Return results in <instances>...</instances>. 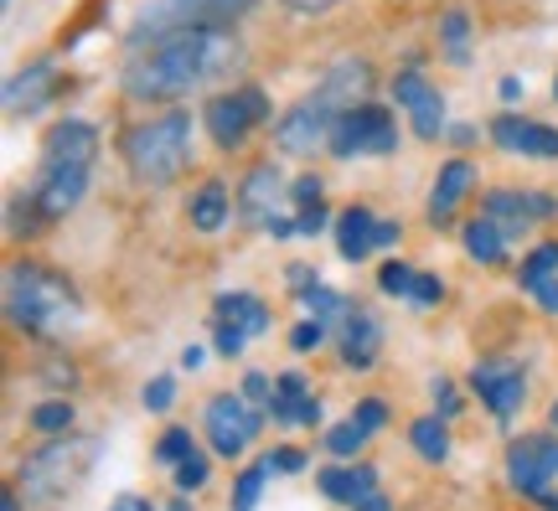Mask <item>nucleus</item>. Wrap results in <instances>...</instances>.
<instances>
[{
    "label": "nucleus",
    "instance_id": "f257e3e1",
    "mask_svg": "<svg viewBox=\"0 0 558 511\" xmlns=\"http://www.w3.org/2000/svg\"><path fill=\"white\" fill-rule=\"evenodd\" d=\"M239 62H243V47L228 26H186V32L150 41L124 68V94L135 104H171L207 88V83H218Z\"/></svg>",
    "mask_w": 558,
    "mask_h": 511
},
{
    "label": "nucleus",
    "instance_id": "f03ea898",
    "mask_svg": "<svg viewBox=\"0 0 558 511\" xmlns=\"http://www.w3.org/2000/svg\"><path fill=\"white\" fill-rule=\"evenodd\" d=\"M367 94H373V68L362 58L337 62V68L320 78L316 94H305V99L275 124L279 150H284V156H316L320 145H331V130H337V119L347 114V109L373 104Z\"/></svg>",
    "mask_w": 558,
    "mask_h": 511
},
{
    "label": "nucleus",
    "instance_id": "7ed1b4c3",
    "mask_svg": "<svg viewBox=\"0 0 558 511\" xmlns=\"http://www.w3.org/2000/svg\"><path fill=\"white\" fill-rule=\"evenodd\" d=\"M5 315L16 331L62 336L78 320V290L47 264H11L5 269Z\"/></svg>",
    "mask_w": 558,
    "mask_h": 511
},
{
    "label": "nucleus",
    "instance_id": "20e7f679",
    "mask_svg": "<svg viewBox=\"0 0 558 511\" xmlns=\"http://www.w3.org/2000/svg\"><path fill=\"white\" fill-rule=\"evenodd\" d=\"M120 156L140 186L177 181L181 171H186V160H192V114H186V109H171V114L130 124L120 139Z\"/></svg>",
    "mask_w": 558,
    "mask_h": 511
},
{
    "label": "nucleus",
    "instance_id": "39448f33",
    "mask_svg": "<svg viewBox=\"0 0 558 511\" xmlns=\"http://www.w3.org/2000/svg\"><path fill=\"white\" fill-rule=\"evenodd\" d=\"M94 454L99 445L94 439H83V434H58V439H47L41 450H32L21 460V496L32 501V507H52L62 501L68 491H78L88 465H94Z\"/></svg>",
    "mask_w": 558,
    "mask_h": 511
},
{
    "label": "nucleus",
    "instance_id": "423d86ee",
    "mask_svg": "<svg viewBox=\"0 0 558 511\" xmlns=\"http://www.w3.org/2000/svg\"><path fill=\"white\" fill-rule=\"evenodd\" d=\"M259 0H145L130 41L145 47V41H160V37H171V32H186V26H222V21L243 16Z\"/></svg>",
    "mask_w": 558,
    "mask_h": 511
},
{
    "label": "nucleus",
    "instance_id": "0eeeda50",
    "mask_svg": "<svg viewBox=\"0 0 558 511\" xmlns=\"http://www.w3.org/2000/svg\"><path fill=\"white\" fill-rule=\"evenodd\" d=\"M507 480L543 511H558V439L554 434H522L507 445Z\"/></svg>",
    "mask_w": 558,
    "mask_h": 511
},
{
    "label": "nucleus",
    "instance_id": "6e6552de",
    "mask_svg": "<svg viewBox=\"0 0 558 511\" xmlns=\"http://www.w3.org/2000/svg\"><path fill=\"white\" fill-rule=\"evenodd\" d=\"M88 192V166H58V160H41L32 192H21V207H26V238L37 233L41 222H58L83 202Z\"/></svg>",
    "mask_w": 558,
    "mask_h": 511
},
{
    "label": "nucleus",
    "instance_id": "1a4fd4ad",
    "mask_svg": "<svg viewBox=\"0 0 558 511\" xmlns=\"http://www.w3.org/2000/svg\"><path fill=\"white\" fill-rule=\"evenodd\" d=\"M331 150L337 156H393L399 150V124L378 104H357L337 119L331 130Z\"/></svg>",
    "mask_w": 558,
    "mask_h": 511
},
{
    "label": "nucleus",
    "instance_id": "9d476101",
    "mask_svg": "<svg viewBox=\"0 0 558 511\" xmlns=\"http://www.w3.org/2000/svg\"><path fill=\"white\" fill-rule=\"evenodd\" d=\"M207 135L218 139L222 150H239L248 130L269 119V99H264V88H233V94H218V99L207 104Z\"/></svg>",
    "mask_w": 558,
    "mask_h": 511
},
{
    "label": "nucleus",
    "instance_id": "9b49d317",
    "mask_svg": "<svg viewBox=\"0 0 558 511\" xmlns=\"http://www.w3.org/2000/svg\"><path fill=\"white\" fill-rule=\"evenodd\" d=\"M259 424H264V413L243 393H218L207 403V439H213V450H218L222 460H233V454L248 450V445L259 439Z\"/></svg>",
    "mask_w": 558,
    "mask_h": 511
},
{
    "label": "nucleus",
    "instance_id": "f8f14e48",
    "mask_svg": "<svg viewBox=\"0 0 558 511\" xmlns=\"http://www.w3.org/2000/svg\"><path fill=\"white\" fill-rule=\"evenodd\" d=\"M558 202L548 197V192H518V186H497V192H486L481 197V217H492L501 233H507V243L518 233H527L533 222H543V217H554Z\"/></svg>",
    "mask_w": 558,
    "mask_h": 511
},
{
    "label": "nucleus",
    "instance_id": "ddd939ff",
    "mask_svg": "<svg viewBox=\"0 0 558 511\" xmlns=\"http://www.w3.org/2000/svg\"><path fill=\"white\" fill-rule=\"evenodd\" d=\"M471 388H476V398L497 413L501 424L527 403V373H522L518 362H481L476 373H471Z\"/></svg>",
    "mask_w": 558,
    "mask_h": 511
},
{
    "label": "nucleus",
    "instance_id": "4468645a",
    "mask_svg": "<svg viewBox=\"0 0 558 511\" xmlns=\"http://www.w3.org/2000/svg\"><path fill=\"white\" fill-rule=\"evenodd\" d=\"M393 99H399V109H409V124H414L418 139H439L445 135V94L439 88H429L424 83V73H399L393 78Z\"/></svg>",
    "mask_w": 558,
    "mask_h": 511
},
{
    "label": "nucleus",
    "instance_id": "2eb2a0df",
    "mask_svg": "<svg viewBox=\"0 0 558 511\" xmlns=\"http://www.w3.org/2000/svg\"><path fill=\"white\" fill-rule=\"evenodd\" d=\"M492 139H497L507 156L558 160V130H554V124H538V119L501 114V119H492Z\"/></svg>",
    "mask_w": 558,
    "mask_h": 511
},
{
    "label": "nucleus",
    "instance_id": "dca6fc26",
    "mask_svg": "<svg viewBox=\"0 0 558 511\" xmlns=\"http://www.w3.org/2000/svg\"><path fill=\"white\" fill-rule=\"evenodd\" d=\"M99 156V130L88 119H62L41 135V160H58V166H94Z\"/></svg>",
    "mask_w": 558,
    "mask_h": 511
},
{
    "label": "nucleus",
    "instance_id": "f3484780",
    "mask_svg": "<svg viewBox=\"0 0 558 511\" xmlns=\"http://www.w3.org/2000/svg\"><path fill=\"white\" fill-rule=\"evenodd\" d=\"M378 346H383L378 315L367 311V305H347V315H341V362L367 373L378 362Z\"/></svg>",
    "mask_w": 558,
    "mask_h": 511
},
{
    "label": "nucleus",
    "instance_id": "a211bd4d",
    "mask_svg": "<svg viewBox=\"0 0 558 511\" xmlns=\"http://www.w3.org/2000/svg\"><path fill=\"white\" fill-rule=\"evenodd\" d=\"M279 186H284V177H279L275 166H254L248 177H243L239 186V212L243 222H254V228H269L275 222V207H279Z\"/></svg>",
    "mask_w": 558,
    "mask_h": 511
},
{
    "label": "nucleus",
    "instance_id": "6ab92c4d",
    "mask_svg": "<svg viewBox=\"0 0 558 511\" xmlns=\"http://www.w3.org/2000/svg\"><path fill=\"white\" fill-rule=\"evenodd\" d=\"M52 88H58V68H52V58H37L26 73L5 83V109L11 114H37L41 104L52 99Z\"/></svg>",
    "mask_w": 558,
    "mask_h": 511
},
{
    "label": "nucleus",
    "instance_id": "aec40b11",
    "mask_svg": "<svg viewBox=\"0 0 558 511\" xmlns=\"http://www.w3.org/2000/svg\"><path fill=\"white\" fill-rule=\"evenodd\" d=\"M471 186H476V171H471V160H450V166L439 171L435 192H429V222H450L460 202L471 197Z\"/></svg>",
    "mask_w": 558,
    "mask_h": 511
},
{
    "label": "nucleus",
    "instance_id": "412c9836",
    "mask_svg": "<svg viewBox=\"0 0 558 511\" xmlns=\"http://www.w3.org/2000/svg\"><path fill=\"white\" fill-rule=\"evenodd\" d=\"M337 248L347 264H362V258L378 248V217L367 212V207H347L337 217Z\"/></svg>",
    "mask_w": 558,
    "mask_h": 511
},
{
    "label": "nucleus",
    "instance_id": "4be33fe9",
    "mask_svg": "<svg viewBox=\"0 0 558 511\" xmlns=\"http://www.w3.org/2000/svg\"><path fill=\"white\" fill-rule=\"evenodd\" d=\"M218 320L222 326H239L243 336H264L269 331V305L259 295H248V290H233V295H218Z\"/></svg>",
    "mask_w": 558,
    "mask_h": 511
},
{
    "label": "nucleus",
    "instance_id": "5701e85b",
    "mask_svg": "<svg viewBox=\"0 0 558 511\" xmlns=\"http://www.w3.org/2000/svg\"><path fill=\"white\" fill-rule=\"evenodd\" d=\"M316 486H320V496H331V501H347V507H357L362 496H373L378 491V471L373 465H357V471H320L316 475Z\"/></svg>",
    "mask_w": 558,
    "mask_h": 511
},
{
    "label": "nucleus",
    "instance_id": "b1692460",
    "mask_svg": "<svg viewBox=\"0 0 558 511\" xmlns=\"http://www.w3.org/2000/svg\"><path fill=\"white\" fill-rule=\"evenodd\" d=\"M228 207H233L228 186L222 181H202L197 192H192V202H186V217H192L197 233H218L222 222H228Z\"/></svg>",
    "mask_w": 558,
    "mask_h": 511
},
{
    "label": "nucleus",
    "instance_id": "393cba45",
    "mask_svg": "<svg viewBox=\"0 0 558 511\" xmlns=\"http://www.w3.org/2000/svg\"><path fill=\"white\" fill-rule=\"evenodd\" d=\"M465 254L476 258V264H501L507 258V233H501L492 217H476V222H465Z\"/></svg>",
    "mask_w": 558,
    "mask_h": 511
},
{
    "label": "nucleus",
    "instance_id": "a878e982",
    "mask_svg": "<svg viewBox=\"0 0 558 511\" xmlns=\"http://www.w3.org/2000/svg\"><path fill=\"white\" fill-rule=\"evenodd\" d=\"M409 439H414V450L424 454L429 465H439V460L450 454V429H445V418H439V413H424V418H414Z\"/></svg>",
    "mask_w": 558,
    "mask_h": 511
},
{
    "label": "nucleus",
    "instance_id": "bb28decb",
    "mask_svg": "<svg viewBox=\"0 0 558 511\" xmlns=\"http://www.w3.org/2000/svg\"><path fill=\"white\" fill-rule=\"evenodd\" d=\"M465 41H471V16L456 5V11H445V16H439V47H445V58L456 62V68L471 62V47H465Z\"/></svg>",
    "mask_w": 558,
    "mask_h": 511
},
{
    "label": "nucleus",
    "instance_id": "cd10ccee",
    "mask_svg": "<svg viewBox=\"0 0 558 511\" xmlns=\"http://www.w3.org/2000/svg\"><path fill=\"white\" fill-rule=\"evenodd\" d=\"M554 269H558V243H538L533 254L522 258L518 284L522 290H533V284H543V279H554Z\"/></svg>",
    "mask_w": 558,
    "mask_h": 511
},
{
    "label": "nucleus",
    "instance_id": "c85d7f7f",
    "mask_svg": "<svg viewBox=\"0 0 558 511\" xmlns=\"http://www.w3.org/2000/svg\"><path fill=\"white\" fill-rule=\"evenodd\" d=\"M269 460H259V465H248V471L233 480V511H254L259 507V496H264V480H269Z\"/></svg>",
    "mask_w": 558,
    "mask_h": 511
},
{
    "label": "nucleus",
    "instance_id": "c756f323",
    "mask_svg": "<svg viewBox=\"0 0 558 511\" xmlns=\"http://www.w3.org/2000/svg\"><path fill=\"white\" fill-rule=\"evenodd\" d=\"M32 429L37 434H68L73 429V403H68V398L37 403V409H32Z\"/></svg>",
    "mask_w": 558,
    "mask_h": 511
},
{
    "label": "nucleus",
    "instance_id": "7c9ffc66",
    "mask_svg": "<svg viewBox=\"0 0 558 511\" xmlns=\"http://www.w3.org/2000/svg\"><path fill=\"white\" fill-rule=\"evenodd\" d=\"M305 300V311H311V320H320V326H341V315H347V300L337 295V290H326V284H316Z\"/></svg>",
    "mask_w": 558,
    "mask_h": 511
},
{
    "label": "nucleus",
    "instance_id": "2f4dec72",
    "mask_svg": "<svg viewBox=\"0 0 558 511\" xmlns=\"http://www.w3.org/2000/svg\"><path fill=\"white\" fill-rule=\"evenodd\" d=\"M418 275H424V269H409V264H383V269H378V290H383V295L414 300Z\"/></svg>",
    "mask_w": 558,
    "mask_h": 511
},
{
    "label": "nucleus",
    "instance_id": "473e14b6",
    "mask_svg": "<svg viewBox=\"0 0 558 511\" xmlns=\"http://www.w3.org/2000/svg\"><path fill=\"white\" fill-rule=\"evenodd\" d=\"M197 454V445H192V429H166L156 445V460H166V465H181V460H192Z\"/></svg>",
    "mask_w": 558,
    "mask_h": 511
},
{
    "label": "nucleus",
    "instance_id": "72a5a7b5",
    "mask_svg": "<svg viewBox=\"0 0 558 511\" xmlns=\"http://www.w3.org/2000/svg\"><path fill=\"white\" fill-rule=\"evenodd\" d=\"M362 445H367V434H362L357 424H352V418H347V424H337V429L326 434V450L337 454V460H352V454H357Z\"/></svg>",
    "mask_w": 558,
    "mask_h": 511
},
{
    "label": "nucleus",
    "instance_id": "f704fd0d",
    "mask_svg": "<svg viewBox=\"0 0 558 511\" xmlns=\"http://www.w3.org/2000/svg\"><path fill=\"white\" fill-rule=\"evenodd\" d=\"M207 475H213L207 454H192V460H181V465H177V491H181V496L202 491V486H207Z\"/></svg>",
    "mask_w": 558,
    "mask_h": 511
},
{
    "label": "nucleus",
    "instance_id": "c9c22d12",
    "mask_svg": "<svg viewBox=\"0 0 558 511\" xmlns=\"http://www.w3.org/2000/svg\"><path fill=\"white\" fill-rule=\"evenodd\" d=\"M177 403V382L171 377H156V382H145V409L150 413H166Z\"/></svg>",
    "mask_w": 558,
    "mask_h": 511
},
{
    "label": "nucleus",
    "instance_id": "e433bc0d",
    "mask_svg": "<svg viewBox=\"0 0 558 511\" xmlns=\"http://www.w3.org/2000/svg\"><path fill=\"white\" fill-rule=\"evenodd\" d=\"M243 398H248V403L264 413L269 403H275V382H269L264 373H248V377H243Z\"/></svg>",
    "mask_w": 558,
    "mask_h": 511
},
{
    "label": "nucleus",
    "instance_id": "4c0bfd02",
    "mask_svg": "<svg viewBox=\"0 0 558 511\" xmlns=\"http://www.w3.org/2000/svg\"><path fill=\"white\" fill-rule=\"evenodd\" d=\"M352 424H357L362 434H378L383 424H388V409H383L378 398H367V403H357V413H352Z\"/></svg>",
    "mask_w": 558,
    "mask_h": 511
},
{
    "label": "nucleus",
    "instance_id": "58836bf2",
    "mask_svg": "<svg viewBox=\"0 0 558 511\" xmlns=\"http://www.w3.org/2000/svg\"><path fill=\"white\" fill-rule=\"evenodd\" d=\"M320 341H326V326H320V320H300L295 331H290V346H295V352H311Z\"/></svg>",
    "mask_w": 558,
    "mask_h": 511
},
{
    "label": "nucleus",
    "instance_id": "ea45409f",
    "mask_svg": "<svg viewBox=\"0 0 558 511\" xmlns=\"http://www.w3.org/2000/svg\"><path fill=\"white\" fill-rule=\"evenodd\" d=\"M320 192H326V186H320V177H300L290 197H295V207L305 212V207H320Z\"/></svg>",
    "mask_w": 558,
    "mask_h": 511
},
{
    "label": "nucleus",
    "instance_id": "a19ab883",
    "mask_svg": "<svg viewBox=\"0 0 558 511\" xmlns=\"http://www.w3.org/2000/svg\"><path fill=\"white\" fill-rule=\"evenodd\" d=\"M269 460V471H279V475H300L305 471V454L300 450H275V454H264Z\"/></svg>",
    "mask_w": 558,
    "mask_h": 511
},
{
    "label": "nucleus",
    "instance_id": "79ce46f5",
    "mask_svg": "<svg viewBox=\"0 0 558 511\" xmlns=\"http://www.w3.org/2000/svg\"><path fill=\"white\" fill-rule=\"evenodd\" d=\"M435 403H439V418H456V413H460L456 382H445V377H439V382H435Z\"/></svg>",
    "mask_w": 558,
    "mask_h": 511
},
{
    "label": "nucleus",
    "instance_id": "37998d69",
    "mask_svg": "<svg viewBox=\"0 0 558 511\" xmlns=\"http://www.w3.org/2000/svg\"><path fill=\"white\" fill-rule=\"evenodd\" d=\"M284 275H290V290H295V295H311V290H316V284H320V279H316V269H311V264H290Z\"/></svg>",
    "mask_w": 558,
    "mask_h": 511
},
{
    "label": "nucleus",
    "instance_id": "c03bdc74",
    "mask_svg": "<svg viewBox=\"0 0 558 511\" xmlns=\"http://www.w3.org/2000/svg\"><path fill=\"white\" fill-rule=\"evenodd\" d=\"M320 228H326V207H305V212H295V233L300 238H316Z\"/></svg>",
    "mask_w": 558,
    "mask_h": 511
},
{
    "label": "nucleus",
    "instance_id": "a18cd8bd",
    "mask_svg": "<svg viewBox=\"0 0 558 511\" xmlns=\"http://www.w3.org/2000/svg\"><path fill=\"white\" fill-rule=\"evenodd\" d=\"M243 341H248V336H243L239 326H222V320H218V352H222V356H239Z\"/></svg>",
    "mask_w": 558,
    "mask_h": 511
},
{
    "label": "nucleus",
    "instance_id": "49530a36",
    "mask_svg": "<svg viewBox=\"0 0 558 511\" xmlns=\"http://www.w3.org/2000/svg\"><path fill=\"white\" fill-rule=\"evenodd\" d=\"M527 295L538 300L543 311H554V315H558V279H543V284H533V290H527Z\"/></svg>",
    "mask_w": 558,
    "mask_h": 511
},
{
    "label": "nucleus",
    "instance_id": "de8ad7c7",
    "mask_svg": "<svg viewBox=\"0 0 558 511\" xmlns=\"http://www.w3.org/2000/svg\"><path fill=\"white\" fill-rule=\"evenodd\" d=\"M295 418H300V424H320V398L316 393L300 398V403H295Z\"/></svg>",
    "mask_w": 558,
    "mask_h": 511
},
{
    "label": "nucleus",
    "instance_id": "09e8293b",
    "mask_svg": "<svg viewBox=\"0 0 558 511\" xmlns=\"http://www.w3.org/2000/svg\"><path fill=\"white\" fill-rule=\"evenodd\" d=\"M290 11H300V16H320V11H331L337 0H284Z\"/></svg>",
    "mask_w": 558,
    "mask_h": 511
},
{
    "label": "nucleus",
    "instance_id": "8fccbe9b",
    "mask_svg": "<svg viewBox=\"0 0 558 511\" xmlns=\"http://www.w3.org/2000/svg\"><path fill=\"white\" fill-rule=\"evenodd\" d=\"M399 222H378V248H393V243H399Z\"/></svg>",
    "mask_w": 558,
    "mask_h": 511
},
{
    "label": "nucleus",
    "instance_id": "3c124183",
    "mask_svg": "<svg viewBox=\"0 0 558 511\" xmlns=\"http://www.w3.org/2000/svg\"><path fill=\"white\" fill-rule=\"evenodd\" d=\"M202 362H207V352H202V346H186V352H181V367H186V373H197Z\"/></svg>",
    "mask_w": 558,
    "mask_h": 511
},
{
    "label": "nucleus",
    "instance_id": "603ef678",
    "mask_svg": "<svg viewBox=\"0 0 558 511\" xmlns=\"http://www.w3.org/2000/svg\"><path fill=\"white\" fill-rule=\"evenodd\" d=\"M352 511H388V496H383V491L362 496V501H357V507H352Z\"/></svg>",
    "mask_w": 558,
    "mask_h": 511
},
{
    "label": "nucleus",
    "instance_id": "864d4df0",
    "mask_svg": "<svg viewBox=\"0 0 558 511\" xmlns=\"http://www.w3.org/2000/svg\"><path fill=\"white\" fill-rule=\"evenodd\" d=\"M501 99H507V104L522 99V83H518V78H501Z\"/></svg>",
    "mask_w": 558,
    "mask_h": 511
},
{
    "label": "nucleus",
    "instance_id": "5fc2aeb1",
    "mask_svg": "<svg viewBox=\"0 0 558 511\" xmlns=\"http://www.w3.org/2000/svg\"><path fill=\"white\" fill-rule=\"evenodd\" d=\"M0 511H21V501H16V491H5V496H0Z\"/></svg>",
    "mask_w": 558,
    "mask_h": 511
},
{
    "label": "nucleus",
    "instance_id": "6e6d98bb",
    "mask_svg": "<svg viewBox=\"0 0 558 511\" xmlns=\"http://www.w3.org/2000/svg\"><path fill=\"white\" fill-rule=\"evenodd\" d=\"M114 511H140V501H135V496H120V501H114Z\"/></svg>",
    "mask_w": 558,
    "mask_h": 511
},
{
    "label": "nucleus",
    "instance_id": "4d7b16f0",
    "mask_svg": "<svg viewBox=\"0 0 558 511\" xmlns=\"http://www.w3.org/2000/svg\"><path fill=\"white\" fill-rule=\"evenodd\" d=\"M166 511H192V507H186V501H171V507H166Z\"/></svg>",
    "mask_w": 558,
    "mask_h": 511
},
{
    "label": "nucleus",
    "instance_id": "13d9d810",
    "mask_svg": "<svg viewBox=\"0 0 558 511\" xmlns=\"http://www.w3.org/2000/svg\"><path fill=\"white\" fill-rule=\"evenodd\" d=\"M140 511H160V507H150V501H140Z\"/></svg>",
    "mask_w": 558,
    "mask_h": 511
},
{
    "label": "nucleus",
    "instance_id": "bf43d9fd",
    "mask_svg": "<svg viewBox=\"0 0 558 511\" xmlns=\"http://www.w3.org/2000/svg\"><path fill=\"white\" fill-rule=\"evenodd\" d=\"M548 418H554V429H558V403H554V413H548Z\"/></svg>",
    "mask_w": 558,
    "mask_h": 511
},
{
    "label": "nucleus",
    "instance_id": "052dcab7",
    "mask_svg": "<svg viewBox=\"0 0 558 511\" xmlns=\"http://www.w3.org/2000/svg\"><path fill=\"white\" fill-rule=\"evenodd\" d=\"M554 99H558V78H554Z\"/></svg>",
    "mask_w": 558,
    "mask_h": 511
},
{
    "label": "nucleus",
    "instance_id": "680f3d73",
    "mask_svg": "<svg viewBox=\"0 0 558 511\" xmlns=\"http://www.w3.org/2000/svg\"><path fill=\"white\" fill-rule=\"evenodd\" d=\"M5 5H11V0H5Z\"/></svg>",
    "mask_w": 558,
    "mask_h": 511
}]
</instances>
